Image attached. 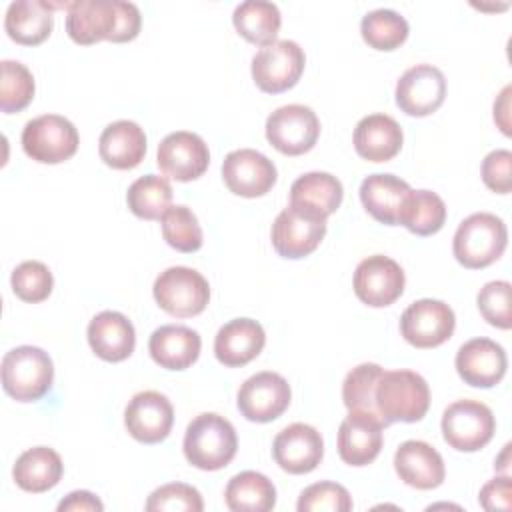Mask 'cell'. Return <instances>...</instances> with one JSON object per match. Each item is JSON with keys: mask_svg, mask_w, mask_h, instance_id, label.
I'll list each match as a JSON object with an SVG mask.
<instances>
[{"mask_svg": "<svg viewBox=\"0 0 512 512\" xmlns=\"http://www.w3.org/2000/svg\"><path fill=\"white\" fill-rule=\"evenodd\" d=\"M124 424L134 440L142 444H158L172 430L174 408L164 394L144 390L134 394L128 402L124 410Z\"/></svg>", "mask_w": 512, "mask_h": 512, "instance_id": "ac0fdd59", "label": "cell"}, {"mask_svg": "<svg viewBox=\"0 0 512 512\" xmlns=\"http://www.w3.org/2000/svg\"><path fill=\"white\" fill-rule=\"evenodd\" d=\"M80 136L76 126L60 114H42L26 122L22 148L26 156L40 164H60L78 150Z\"/></svg>", "mask_w": 512, "mask_h": 512, "instance_id": "52a82bcc", "label": "cell"}, {"mask_svg": "<svg viewBox=\"0 0 512 512\" xmlns=\"http://www.w3.org/2000/svg\"><path fill=\"white\" fill-rule=\"evenodd\" d=\"M326 234V218L298 206H286L272 224V246L282 258L298 260L312 254Z\"/></svg>", "mask_w": 512, "mask_h": 512, "instance_id": "8fae6325", "label": "cell"}, {"mask_svg": "<svg viewBox=\"0 0 512 512\" xmlns=\"http://www.w3.org/2000/svg\"><path fill=\"white\" fill-rule=\"evenodd\" d=\"M128 208L142 220H162L172 206V186L164 176L146 174L134 180L126 192Z\"/></svg>", "mask_w": 512, "mask_h": 512, "instance_id": "e575fe53", "label": "cell"}, {"mask_svg": "<svg viewBox=\"0 0 512 512\" xmlns=\"http://www.w3.org/2000/svg\"><path fill=\"white\" fill-rule=\"evenodd\" d=\"M10 284H12V292L20 300L36 304L50 296L54 278H52L50 268L44 262L24 260L12 270Z\"/></svg>", "mask_w": 512, "mask_h": 512, "instance_id": "ab89813d", "label": "cell"}, {"mask_svg": "<svg viewBox=\"0 0 512 512\" xmlns=\"http://www.w3.org/2000/svg\"><path fill=\"white\" fill-rule=\"evenodd\" d=\"M456 326L454 310L432 298L412 302L400 316V334L416 348H436L444 344Z\"/></svg>", "mask_w": 512, "mask_h": 512, "instance_id": "7c38bea8", "label": "cell"}, {"mask_svg": "<svg viewBox=\"0 0 512 512\" xmlns=\"http://www.w3.org/2000/svg\"><path fill=\"white\" fill-rule=\"evenodd\" d=\"M510 294H512V286L506 280H492L480 288L476 298L478 310L490 326H496L502 330H508L512 326Z\"/></svg>", "mask_w": 512, "mask_h": 512, "instance_id": "7bdbcfd3", "label": "cell"}, {"mask_svg": "<svg viewBox=\"0 0 512 512\" xmlns=\"http://www.w3.org/2000/svg\"><path fill=\"white\" fill-rule=\"evenodd\" d=\"M496 430L492 410L480 400H456L442 414V436L458 452L484 448Z\"/></svg>", "mask_w": 512, "mask_h": 512, "instance_id": "ba28073f", "label": "cell"}, {"mask_svg": "<svg viewBox=\"0 0 512 512\" xmlns=\"http://www.w3.org/2000/svg\"><path fill=\"white\" fill-rule=\"evenodd\" d=\"M184 456L200 470H220L232 462L238 450L236 430L230 420L216 412L198 414L184 434Z\"/></svg>", "mask_w": 512, "mask_h": 512, "instance_id": "7a4b0ae2", "label": "cell"}, {"mask_svg": "<svg viewBox=\"0 0 512 512\" xmlns=\"http://www.w3.org/2000/svg\"><path fill=\"white\" fill-rule=\"evenodd\" d=\"M224 500L232 512H268L276 506V488L264 474L244 470L230 478Z\"/></svg>", "mask_w": 512, "mask_h": 512, "instance_id": "1f68e13d", "label": "cell"}, {"mask_svg": "<svg viewBox=\"0 0 512 512\" xmlns=\"http://www.w3.org/2000/svg\"><path fill=\"white\" fill-rule=\"evenodd\" d=\"M320 136L316 112L304 104H286L266 118L268 142L286 156H298L314 148Z\"/></svg>", "mask_w": 512, "mask_h": 512, "instance_id": "30bf717a", "label": "cell"}, {"mask_svg": "<svg viewBox=\"0 0 512 512\" xmlns=\"http://www.w3.org/2000/svg\"><path fill=\"white\" fill-rule=\"evenodd\" d=\"M232 22L236 32L252 44L268 46L276 42L282 16L274 2L246 0L234 8Z\"/></svg>", "mask_w": 512, "mask_h": 512, "instance_id": "d6a6232c", "label": "cell"}, {"mask_svg": "<svg viewBox=\"0 0 512 512\" xmlns=\"http://www.w3.org/2000/svg\"><path fill=\"white\" fill-rule=\"evenodd\" d=\"M156 162L164 176L178 182H190L208 170L210 152L198 134L178 130L162 138L158 144Z\"/></svg>", "mask_w": 512, "mask_h": 512, "instance_id": "e0dca14e", "label": "cell"}, {"mask_svg": "<svg viewBox=\"0 0 512 512\" xmlns=\"http://www.w3.org/2000/svg\"><path fill=\"white\" fill-rule=\"evenodd\" d=\"M382 370L384 368L374 362H364V364H358L356 368H352L342 382V400H344V406L348 408V412L368 414L386 424V420L378 414L376 404H374V388H376V382H378Z\"/></svg>", "mask_w": 512, "mask_h": 512, "instance_id": "d590c367", "label": "cell"}, {"mask_svg": "<svg viewBox=\"0 0 512 512\" xmlns=\"http://www.w3.org/2000/svg\"><path fill=\"white\" fill-rule=\"evenodd\" d=\"M408 22L396 10L378 8L368 12L360 22L364 42L374 50H396L408 38Z\"/></svg>", "mask_w": 512, "mask_h": 512, "instance_id": "8d00e7d4", "label": "cell"}, {"mask_svg": "<svg viewBox=\"0 0 512 512\" xmlns=\"http://www.w3.org/2000/svg\"><path fill=\"white\" fill-rule=\"evenodd\" d=\"M142 16L136 4L124 0H76L68 4L66 32L76 44L100 40L130 42L138 36Z\"/></svg>", "mask_w": 512, "mask_h": 512, "instance_id": "6da1fadb", "label": "cell"}, {"mask_svg": "<svg viewBox=\"0 0 512 512\" xmlns=\"http://www.w3.org/2000/svg\"><path fill=\"white\" fill-rule=\"evenodd\" d=\"M290 384L278 372H256L244 380L236 404L240 414L250 422H272L290 406Z\"/></svg>", "mask_w": 512, "mask_h": 512, "instance_id": "4fadbf2b", "label": "cell"}, {"mask_svg": "<svg viewBox=\"0 0 512 512\" xmlns=\"http://www.w3.org/2000/svg\"><path fill=\"white\" fill-rule=\"evenodd\" d=\"M160 222H162V236L168 246H172L178 252L200 250L204 242L202 228L198 224L196 214L188 206L184 204L170 206Z\"/></svg>", "mask_w": 512, "mask_h": 512, "instance_id": "f35d334b", "label": "cell"}, {"mask_svg": "<svg viewBox=\"0 0 512 512\" xmlns=\"http://www.w3.org/2000/svg\"><path fill=\"white\" fill-rule=\"evenodd\" d=\"M510 92L512 86H504L498 100L494 102V122L506 136H510Z\"/></svg>", "mask_w": 512, "mask_h": 512, "instance_id": "7dc6e473", "label": "cell"}, {"mask_svg": "<svg viewBox=\"0 0 512 512\" xmlns=\"http://www.w3.org/2000/svg\"><path fill=\"white\" fill-rule=\"evenodd\" d=\"M0 108L6 114L24 110L34 98V76L18 60L0 62Z\"/></svg>", "mask_w": 512, "mask_h": 512, "instance_id": "74e56055", "label": "cell"}, {"mask_svg": "<svg viewBox=\"0 0 512 512\" xmlns=\"http://www.w3.org/2000/svg\"><path fill=\"white\" fill-rule=\"evenodd\" d=\"M104 504L88 490H74L58 502V512H102Z\"/></svg>", "mask_w": 512, "mask_h": 512, "instance_id": "bcb514c9", "label": "cell"}, {"mask_svg": "<svg viewBox=\"0 0 512 512\" xmlns=\"http://www.w3.org/2000/svg\"><path fill=\"white\" fill-rule=\"evenodd\" d=\"M54 382V364L38 346H16L2 358V388L18 402H34L48 394Z\"/></svg>", "mask_w": 512, "mask_h": 512, "instance_id": "5b68a950", "label": "cell"}, {"mask_svg": "<svg viewBox=\"0 0 512 512\" xmlns=\"http://www.w3.org/2000/svg\"><path fill=\"white\" fill-rule=\"evenodd\" d=\"M446 222V204L432 190H410L402 202L398 224L416 236L436 234Z\"/></svg>", "mask_w": 512, "mask_h": 512, "instance_id": "836d02e7", "label": "cell"}, {"mask_svg": "<svg viewBox=\"0 0 512 512\" xmlns=\"http://www.w3.org/2000/svg\"><path fill=\"white\" fill-rule=\"evenodd\" d=\"M404 284L406 276L402 266L384 254L364 258L356 266L352 280L358 300L372 308H384L396 302L404 292Z\"/></svg>", "mask_w": 512, "mask_h": 512, "instance_id": "5bb4252c", "label": "cell"}, {"mask_svg": "<svg viewBox=\"0 0 512 512\" xmlns=\"http://www.w3.org/2000/svg\"><path fill=\"white\" fill-rule=\"evenodd\" d=\"M404 142L400 124L388 114H368L354 128V148L370 162L392 160Z\"/></svg>", "mask_w": 512, "mask_h": 512, "instance_id": "484cf974", "label": "cell"}, {"mask_svg": "<svg viewBox=\"0 0 512 512\" xmlns=\"http://www.w3.org/2000/svg\"><path fill=\"white\" fill-rule=\"evenodd\" d=\"M374 404L386 424L418 422L428 412L430 388L418 372L382 370L374 388Z\"/></svg>", "mask_w": 512, "mask_h": 512, "instance_id": "3957f363", "label": "cell"}, {"mask_svg": "<svg viewBox=\"0 0 512 512\" xmlns=\"http://www.w3.org/2000/svg\"><path fill=\"white\" fill-rule=\"evenodd\" d=\"M444 98L446 78L432 64H416L396 82V104L408 116H428L442 106Z\"/></svg>", "mask_w": 512, "mask_h": 512, "instance_id": "2e32d148", "label": "cell"}, {"mask_svg": "<svg viewBox=\"0 0 512 512\" xmlns=\"http://www.w3.org/2000/svg\"><path fill=\"white\" fill-rule=\"evenodd\" d=\"M508 244V230L502 218L490 212H476L464 218L454 234V258L470 270L496 262Z\"/></svg>", "mask_w": 512, "mask_h": 512, "instance_id": "277c9868", "label": "cell"}, {"mask_svg": "<svg viewBox=\"0 0 512 512\" xmlns=\"http://www.w3.org/2000/svg\"><path fill=\"white\" fill-rule=\"evenodd\" d=\"M512 480L508 474L496 476L492 480H488L480 494H478V502L484 510H510L512 506Z\"/></svg>", "mask_w": 512, "mask_h": 512, "instance_id": "f6af8a7d", "label": "cell"}, {"mask_svg": "<svg viewBox=\"0 0 512 512\" xmlns=\"http://www.w3.org/2000/svg\"><path fill=\"white\" fill-rule=\"evenodd\" d=\"M98 152L104 164L114 170L136 168L146 154V134L132 120H116L102 130Z\"/></svg>", "mask_w": 512, "mask_h": 512, "instance_id": "83f0119b", "label": "cell"}, {"mask_svg": "<svg viewBox=\"0 0 512 512\" xmlns=\"http://www.w3.org/2000/svg\"><path fill=\"white\" fill-rule=\"evenodd\" d=\"M64 472L62 458L48 446H34L22 452L12 468V478L24 492L40 494L54 488Z\"/></svg>", "mask_w": 512, "mask_h": 512, "instance_id": "4dcf8cb0", "label": "cell"}, {"mask_svg": "<svg viewBox=\"0 0 512 512\" xmlns=\"http://www.w3.org/2000/svg\"><path fill=\"white\" fill-rule=\"evenodd\" d=\"M200 334L182 324H164L150 334L148 352L166 370H186L200 356Z\"/></svg>", "mask_w": 512, "mask_h": 512, "instance_id": "d4e9b609", "label": "cell"}, {"mask_svg": "<svg viewBox=\"0 0 512 512\" xmlns=\"http://www.w3.org/2000/svg\"><path fill=\"white\" fill-rule=\"evenodd\" d=\"M298 512H348L352 510V498L342 484L316 482L300 492Z\"/></svg>", "mask_w": 512, "mask_h": 512, "instance_id": "b9f144b4", "label": "cell"}, {"mask_svg": "<svg viewBox=\"0 0 512 512\" xmlns=\"http://www.w3.org/2000/svg\"><path fill=\"white\" fill-rule=\"evenodd\" d=\"M276 176L274 162L252 148L232 150L222 162L224 184L242 198L264 196L276 184Z\"/></svg>", "mask_w": 512, "mask_h": 512, "instance_id": "9a60e30c", "label": "cell"}, {"mask_svg": "<svg viewBox=\"0 0 512 512\" xmlns=\"http://www.w3.org/2000/svg\"><path fill=\"white\" fill-rule=\"evenodd\" d=\"M482 180L484 184L498 194H508L512 190V152L510 150H492L482 160Z\"/></svg>", "mask_w": 512, "mask_h": 512, "instance_id": "ee69618b", "label": "cell"}, {"mask_svg": "<svg viewBox=\"0 0 512 512\" xmlns=\"http://www.w3.org/2000/svg\"><path fill=\"white\" fill-rule=\"evenodd\" d=\"M266 334L260 322L252 318H234L226 322L214 338V354L220 364L238 368L252 362L264 348Z\"/></svg>", "mask_w": 512, "mask_h": 512, "instance_id": "603a6c76", "label": "cell"}, {"mask_svg": "<svg viewBox=\"0 0 512 512\" xmlns=\"http://www.w3.org/2000/svg\"><path fill=\"white\" fill-rule=\"evenodd\" d=\"M386 424L368 414L348 412L338 428V454L350 466H366L382 450V430Z\"/></svg>", "mask_w": 512, "mask_h": 512, "instance_id": "44dd1931", "label": "cell"}, {"mask_svg": "<svg viewBox=\"0 0 512 512\" xmlns=\"http://www.w3.org/2000/svg\"><path fill=\"white\" fill-rule=\"evenodd\" d=\"M506 352L490 338H472L456 352L458 376L474 388H492L506 374Z\"/></svg>", "mask_w": 512, "mask_h": 512, "instance_id": "ffe728a7", "label": "cell"}, {"mask_svg": "<svg viewBox=\"0 0 512 512\" xmlns=\"http://www.w3.org/2000/svg\"><path fill=\"white\" fill-rule=\"evenodd\" d=\"M272 456L284 472L308 474L324 456L322 434L310 424L294 422L276 434Z\"/></svg>", "mask_w": 512, "mask_h": 512, "instance_id": "d6986e66", "label": "cell"}, {"mask_svg": "<svg viewBox=\"0 0 512 512\" xmlns=\"http://www.w3.org/2000/svg\"><path fill=\"white\" fill-rule=\"evenodd\" d=\"M400 480L418 490H432L444 482L446 468L440 452L424 440H406L394 454Z\"/></svg>", "mask_w": 512, "mask_h": 512, "instance_id": "7402d4cb", "label": "cell"}, {"mask_svg": "<svg viewBox=\"0 0 512 512\" xmlns=\"http://www.w3.org/2000/svg\"><path fill=\"white\" fill-rule=\"evenodd\" d=\"M410 190V184L394 174H370L360 184V202L374 220L394 226Z\"/></svg>", "mask_w": 512, "mask_h": 512, "instance_id": "f1b7e54d", "label": "cell"}, {"mask_svg": "<svg viewBox=\"0 0 512 512\" xmlns=\"http://www.w3.org/2000/svg\"><path fill=\"white\" fill-rule=\"evenodd\" d=\"M304 64V50L294 40H276L254 54L252 78L262 92L278 94L300 80Z\"/></svg>", "mask_w": 512, "mask_h": 512, "instance_id": "9c48e42d", "label": "cell"}, {"mask_svg": "<svg viewBox=\"0 0 512 512\" xmlns=\"http://www.w3.org/2000/svg\"><path fill=\"white\" fill-rule=\"evenodd\" d=\"M148 512H202L200 492L184 482H170L156 488L146 500Z\"/></svg>", "mask_w": 512, "mask_h": 512, "instance_id": "60d3db41", "label": "cell"}, {"mask_svg": "<svg viewBox=\"0 0 512 512\" xmlns=\"http://www.w3.org/2000/svg\"><path fill=\"white\" fill-rule=\"evenodd\" d=\"M88 344L92 352L106 362L126 360L136 346V332L132 322L116 310L96 314L88 324Z\"/></svg>", "mask_w": 512, "mask_h": 512, "instance_id": "cb8c5ba5", "label": "cell"}, {"mask_svg": "<svg viewBox=\"0 0 512 512\" xmlns=\"http://www.w3.org/2000/svg\"><path fill=\"white\" fill-rule=\"evenodd\" d=\"M152 292L158 306L176 318L198 316L210 300L208 280L188 266H170L160 272Z\"/></svg>", "mask_w": 512, "mask_h": 512, "instance_id": "8992f818", "label": "cell"}, {"mask_svg": "<svg viewBox=\"0 0 512 512\" xmlns=\"http://www.w3.org/2000/svg\"><path fill=\"white\" fill-rule=\"evenodd\" d=\"M508 464H510V444H506V446L502 448V454L496 458L494 468H496V472L508 474Z\"/></svg>", "mask_w": 512, "mask_h": 512, "instance_id": "c3c4849f", "label": "cell"}, {"mask_svg": "<svg viewBox=\"0 0 512 512\" xmlns=\"http://www.w3.org/2000/svg\"><path fill=\"white\" fill-rule=\"evenodd\" d=\"M342 198V182L328 172L302 174L290 186V204L322 218L334 214L340 208Z\"/></svg>", "mask_w": 512, "mask_h": 512, "instance_id": "f546056e", "label": "cell"}, {"mask_svg": "<svg viewBox=\"0 0 512 512\" xmlns=\"http://www.w3.org/2000/svg\"><path fill=\"white\" fill-rule=\"evenodd\" d=\"M58 6L64 4H50L44 0H16L6 10L4 30L16 44L38 46L52 32V10Z\"/></svg>", "mask_w": 512, "mask_h": 512, "instance_id": "4316f807", "label": "cell"}]
</instances>
